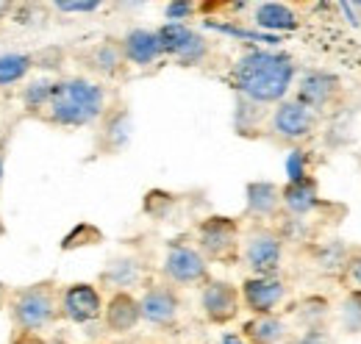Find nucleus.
Wrapping results in <instances>:
<instances>
[{"mask_svg":"<svg viewBox=\"0 0 361 344\" xmlns=\"http://www.w3.org/2000/svg\"><path fill=\"white\" fill-rule=\"evenodd\" d=\"M223 344H250V342H245L242 336H223Z\"/></svg>","mask_w":361,"mask_h":344,"instance_id":"nucleus-28","label":"nucleus"},{"mask_svg":"<svg viewBox=\"0 0 361 344\" xmlns=\"http://www.w3.org/2000/svg\"><path fill=\"white\" fill-rule=\"evenodd\" d=\"M103 322L111 333H128L134 331L136 325L142 322V308L131 292H114L109 302H106V311H103Z\"/></svg>","mask_w":361,"mask_h":344,"instance_id":"nucleus-15","label":"nucleus"},{"mask_svg":"<svg viewBox=\"0 0 361 344\" xmlns=\"http://www.w3.org/2000/svg\"><path fill=\"white\" fill-rule=\"evenodd\" d=\"M61 311V295L56 292L53 281H39L11 292L8 314L20 331H39L50 325Z\"/></svg>","mask_w":361,"mask_h":344,"instance_id":"nucleus-3","label":"nucleus"},{"mask_svg":"<svg viewBox=\"0 0 361 344\" xmlns=\"http://www.w3.org/2000/svg\"><path fill=\"white\" fill-rule=\"evenodd\" d=\"M319 123V114L309 111L306 106H300L295 97L283 100L272 109L270 114V133L275 139L286 142V145H300L306 139H312Z\"/></svg>","mask_w":361,"mask_h":344,"instance_id":"nucleus-8","label":"nucleus"},{"mask_svg":"<svg viewBox=\"0 0 361 344\" xmlns=\"http://www.w3.org/2000/svg\"><path fill=\"white\" fill-rule=\"evenodd\" d=\"M197 250L206 261L231 264L242 256V233L239 225L228 216H209L197 225Z\"/></svg>","mask_w":361,"mask_h":344,"instance_id":"nucleus-5","label":"nucleus"},{"mask_svg":"<svg viewBox=\"0 0 361 344\" xmlns=\"http://www.w3.org/2000/svg\"><path fill=\"white\" fill-rule=\"evenodd\" d=\"M159 37H161V47L167 56H173L178 64L183 67H195V64H203L206 56H209V39L203 34H197L195 28H189L186 23H164L159 28Z\"/></svg>","mask_w":361,"mask_h":344,"instance_id":"nucleus-9","label":"nucleus"},{"mask_svg":"<svg viewBox=\"0 0 361 344\" xmlns=\"http://www.w3.org/2000/svg\"><path fill=\"white\" fill-rule=\"evenodd\" d=\"M281 186H275L272 180H253L247 183V214L267 219L275 216L281 209Z\"/></svg>","mask_w":361,"mask_h":344,"instance_id":"nucleus-17","label":"nucleus"},{"mask_svg":"<svg viewBox=\"0 0 361 344\" xmlns=\"http://www.w3.org/2000/svg\"><path fill=\"white\" fill-rule=\"evenodd\" d=\"M106 103L109 97L100 84L90 78H64V81H53L50 97L39 117L61 128H84L103 120V114L109 111Z\"/></svg>","mask_w":361,"mask_h":344,"instance_id":"nucleus-2","label":"nucleus"},{"mask_svg":"<svg viewBox=\"0 0 361 344\" xmlns=\"http://www.w3.org/2000/svg\"><path fill=\"white\" fill-rule=\"evenodd\" d=\"M281 203L295 219H303L319 206V186L312 175L300 178V180H289L281 189Z\"/></svg>","mask_w":361,"mask_h":344,"instance_id":"nucleus-16","label":"nucleus"},{"mask_svg":"<svg viewBox=\"0 0 361 344\" xmlns=\"http://www.w3.org/2000/svg\"><path fill=\"white\" fill-rule=\"evenodd\" d=\"M286 172H289V180H300V178L309 175L306 172V156H303V150H292V156L286 161Z\"/></svg>","mask_w":361,"mask_h":344,"instance_id":"nucleus-25","label":"nucleus"},{"mask_svg":"<svg viewBox=\"0 0 361 344\" xmlns=\"http://www.w3.org/2000/svg\"><path fill=\"white\" fill-rule=\"evenodd\" d=\"M298 81V64L289 53L281 50H247L236 59L231 70V84L239 97L259 106H278L286 100L289 89Z\"/></svg>","mask_w":361,"mask_h":344,"instance_id":"nucleus-1","label":"nucleus"},{"mask_svg":"<svg viewBox=\"0 0 361 344\" xmlns=\"http://www.w3.org/2000/svg\"><path fill=\"white\" fill-rule=\"evenodd\" d=\"M31 70V56L25 53H6L0 56V86L17 84Z\"/></svg>","mask_w":361,"mask_h":344,"instance_id":"nucleus-23","label":"nucleus"},{"mask_svg":"<svg viewBox=\"0 0 361 344\" xmlns=\"http://www.w3.org/2000/svg\"><path fill=\"white\" fill-rule=\"evenodd\" d=\"M161 275L173 286H197L209 283V261L206 256L183 242H173L161 261Z\"/></svg>","mask_w":361,"mask_h":344,"instance_id":"nucleus-6","label":"nucleus"},{"mask_svg":"<svg viewBox=\"0 0 361 344\" xmlns=\"http://www.w3.org/2000/svg\"><path fill=\"white\" fill-rule=\"evenodd\" d=\"M242 261L253 275H275L283 261V236L270 225H253L242 236Z\"/></svg>","mask_w":361,"mask_h":344,"instance_id":"nucleus-4","label":"nucleus"},{"mask_svg":"<svg viewBox=\"0 0 361 344\" xmlns=\"http://www.w3.org/2000/svg\"><path fill=\"white\" fill-rule=\"evenodd\" d=\"M139 278H142V269H139V264H136L134 258H117L103 272V281L111 283L117 292H128Z\"/></svg>","mask_w":361,"mask_h":344,"instance_id":"nucleus-22","label":"nucleus"},{"mask_svg":"<svg viewBox=\"0 0 361 344\" xmlns=\"http://www.w3.org/2000/svg\"><path fill=\"white\" fill-rule=\"evenodd\" d=\"M286 336V325L270 314V317H253L245 325V339L250 344H278Z\"/></svg>","mask_w":361,"mask_h":344,"instance_id":"nucleus-21","label":"nucleus"},{"mask_svg":"<svg viewBox=\"0 0 361 344\" xmlns=\"http://www.w3.org/2000/svg\"><path fill=\"white\" fill-rule=\"evenodd\" d=\"M139 308H142V319L145 322L159 325V328H170V325H176V319L180 314L178 292L170 283H153L139 297Z\"/></svg>","mask_w":361,"mask_h":344,"instance_id":"nucleus-12","label":"nucleus"},{"mask_svg":"<svg viewBox=\"0 0 361 344\" xmlns=\"http://www.w3.org/2000/svg\"><path fill=\"white\" fill-rule=\"evenodd\" d=\"M253 23L264 31H295L300 25V17L286 3H259L253 8Z\"/></svg>","mask_w":361,"mask_h":344,"instance_id":"nucleus-18","label":"nucleus"},{"mask_svg":"<svg viewBox=\"0 0 361 344\" xmlns=\"http://www.w3.org/2000/svg\"><path fill=\"white\" fill-rule=\"evenodd\" d=\"M200 308L212 325H226L242 311V289L228 281H209L200 292Z\"/></svg>","mask_w":361,"mask_h":344,"instance_id":"nucleus-11","label":"nucleus"},{"mask_svg":"<svg viewBox=\"0 0 361 344\" xmlns=\"http://www.w3.org/2000/svg\"><path fill=\"white\" fill-rule=\"evenodd\" d=\"M120 44H123L126 61H131L136 67H150V64H156V61L164 56L159 31L134 28V31H128V34L120 39Z\"/></svg>","mask_w":361,"mask_h":344,"instance_id":"nucleus-14","label":"nucleus"},{"mask_svg":"<svg viewBox=\"0 0 361 344\" xmlns=\"http://www.w3.org/2000/svg\"><path fill=\"white\" fill-rule=\"evenodd\" d=\"M123 64H126L123 44L114 39H106L90 50V67L100 75H117L123 70Z\"/></svg>","mask_w":361,"mask_h":344,"instance_id":"nucleus-20","label":"nucleus"},{"mask_svg":"<svg viewBox=\"0 0 361 344\" xmlns=\"http://www.w3.org/2000/svg\"><path fill=\"white\" fill-rule=\"evenodd\" d=\"M128 130H131V117L123 106H114L111 111L103 114L100 123V142L109 153H117L126 142H128Z\"/></svg>","mask_w":361,"mask_h":344,"instance_id":"nucleus-19","label":"nucleus"},{"mask_svg":"<svg viewBox=\"0 0 361 344\" xmlns=\"http://www.w3.org/2000/svg\"><path fill=\"white\" fill-rule=\"evenodd\" d=\"M342 97V78L328 70H306L295 81V100L309 111H331Z\"/></svg>","mask_w":361,"mask_h":344,"instance_id":"nucleus-7","label":"nucleus"},{"mask_svg":"<svg viewBox=\"0 0 361 344\" xmlns=\"http://www.w3.org/2000/svg\"><path fill=\"white\" fill-rule=\"evenodd\" d=\"M0 178H3V161H0Z\"/></svg>","mask_w":361,"mask_h":344,"instance_id":"nucleus-29","label":"nucleus"},{"mask_svg":"<svg viewBox=\"0 0 361 344\" xmlns=\"http://www.w3.org/2000/svg\"><path fill=\"white\" fill-rule=\"evenodd\" d=\"M106 311L103 297L97 292V286L92 283H73L61 292V317H67L75 325H87L100 319Z\"/></svg>","mask_w":361,"mask_h":344,"instance_id":"nucleus-13","label":"nucleus"},{"mask_svg":"<svg viewBox=\"0 0 361 344\" xmlns=\"http://www.w3.org/2000/svg\"><path fill=\"white\" fill-rule=\"evenodd\" d=\"M0 11H6V6H3V3H0Z\"/></svg>","mask_w":361,"mask_h":344,"instance_id":"nucleus-30","label":"nucleus"},{"mask_svg":"<svg viewBox=\"0 0 361 344\" xmlns=\"http://www.w3.org/2000/svg\"><path fill=\"white\" fill-rule=\"evenodd\" d=\"M103 3H97V0H59L56 3V8L59 11H67V14H92Z\"/></svg>","mask_w":361,"mask_h":344,"instance_id":"nucleus-24","label":"nucleus"},{"mask_svg":"<svg viewBox=\"0 0 361 344\" xmlns=\"http://www.w3.org/2000/svg\"><path fill=\"white\" fill-rule=\"evenodd\" d=\"M345 272H348V278H350V281L359 286V292H361V250H353V253H350Z\"/></svg>","mask_w":361,"mask_h":344,"instance_id":"nucleus-27","label":"nucleus"},{"mask_svg":"<svg viewBox=\"0 0 361 344\" xmlns=\"http://www.w3.org/2000/svg\"><path fill=\"white\" fill-rule=\"evenodd\" d=\"M289 286L278 275H253L242 283V302L256 317H270L275 308L286 300Z\"/></svg>","mask_w":361,"mask_h":344,"instance_id":"nucleus-10","label":"nucleus"},{"mask_svg":"<svg viewBox=\"0 0 361 344\" xmlns=\"http://www.w3.org/2000/svg\"><path fill=\"white\" fill-rule=\"evenodd\" d=\"M164 14H167L170 23H180V20H189V17L195 14V6H192V3H170V6L164 8Z\"/></svg>","mask_w":361,"mask_h":344,"instance_id":"nucleus-26","label":"nucleus"}]
</instances>
